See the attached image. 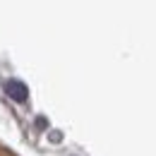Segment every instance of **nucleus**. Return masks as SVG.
<instances>
[{"instance_id": "f257e3e1", "label": "nucleus", "mask_w": 156, "mask_h": 156, "mask_svg": "<svg viewBox=\"0 0 156 156\" xmlns=\"http://www.w3.org/2000/svg\"><path fill=\"white\" fill-rule=\"evenodd\" d=\"M7 91H12L17 98H24V91H22V84H10L7 87Z\"/></svg>"}]
</instances>
